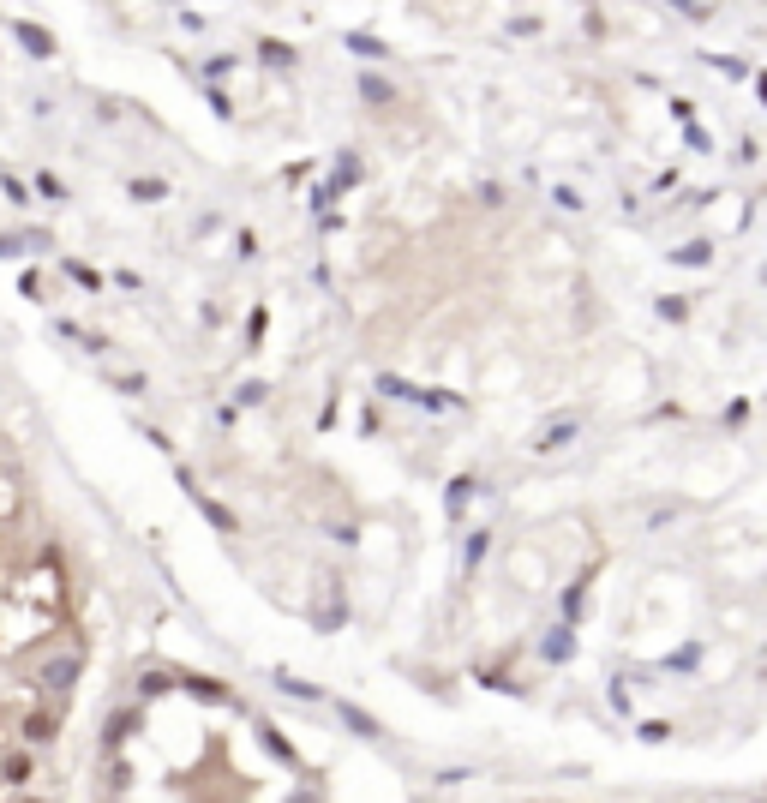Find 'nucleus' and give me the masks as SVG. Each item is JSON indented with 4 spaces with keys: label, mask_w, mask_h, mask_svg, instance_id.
Instances as JSON below:
<instances>
[]
</instances>
